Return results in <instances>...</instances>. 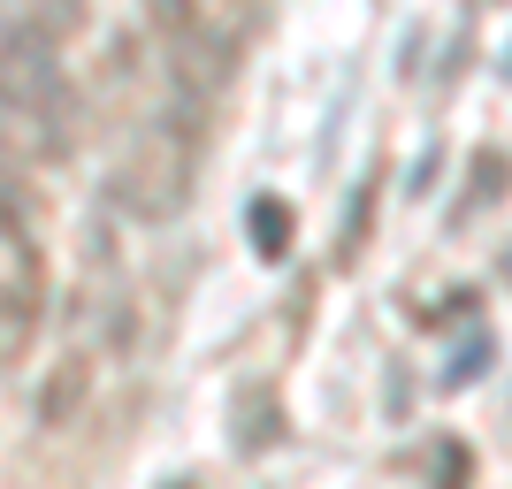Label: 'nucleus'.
<instances>
[{
  "label": "nucleus",
  "mask_w": 512,
  "mask_h": 489,
  "mask_svg": "<svg viewBox=\"0 0 512 489\" xmlns=\"http://www.w3.org/2000/svg\"><path fill=\"white\" fill-rule=\"evenodd\" d=\"M184 192H192V146H176V130H146L130 146V161L115 169V199L146 222H169Z\"/></svg>",
  "instance_id": "f257e3e1"
},
{
  "label": "nucleus",
  "mask_w": 512,
  "mask_h": 489,
  "mask_svg": "<svg viewBox=\"0 0 512 489\" xmlns=\"http://www.w3.org/2000/svg\"><path fill=\"white\" fill-rule=\"evenodd\" d=\"M54 100H62V39L46 23H16L0 39V115L31 123Z\"/></svg>",
  "instance_id": "f03ea898"
},
{
  "label": "nucleus",
  "mask_w": 512,
  "mask_h": 489,
  "mask_svg": "<svg viewBox=\"0 0 512 489\" xmlns=\"http://www.w3.org/2000/svg\"><path fill=\"white\" fill-rule=\"evenodd\" d=\"M46 306V253H39V230L23 222L8 199H0V321L23 329V321Z\"/></svg>",
  "instance_id": "7ed1b4c3"
},
{
  "label": "nucleus",
  "mask_w": 512,
  "mask_h": 489,
  "mask_svg": "<svg viewBox=\"0 0 512 489\" xmlns=\"http://www.w3.org/2000/svg\"><path fill=\"white\" fill-rule=\"evenodd\" d=\"M253 237H260V253H268V260L291 245V214H283V199H253Z\"/></svg>",
  "instance_id": "20e7f679"
},
{
  "label": "nucleus",
  "mask_w": 512,
  "mask_h": 489,
  "mask_svg": "<svg viewBox=\"0 0 512 489\" xmlns=\"http://www.w3.org/2000/svg\"><path fill=\"white\" fill-rule=\"evenodd\" d=\"M482 8H490V0H482Z\"/></svg>",
  "instance_id": "39448f33"
}]
</instances>
